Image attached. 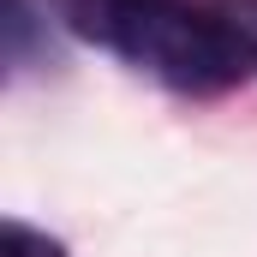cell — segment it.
<instances>
[{"label": "cell", "mask_w": 257, "mask_h": 257, "mask_svg": "<svg viewBox=\"0 0 257 257\" xmlns=\"http://www.w3.org/2000/svg\"><path fill=\"white\" fill-rule=\"evenodd\" d=\"M221 18L233 24V36H239L245 60L257 66V0H227V6H221Z\"/></svg>", "instance_id": "3"}, {"label": "cell", "mask_w": 257, "mask_h": 257, "mask_svg": "<svg viewBox=\"0 0 257 257\" xmlns=\"http://www.w3.org/2000/svg\"><path fill=\"white\" fill-rule=\"evenodd\" d=\"M66 30L114 48L138 72L174 84V90H227L245 78V48L227 18L203 12L192 0H42Z\"/></svg>", "instance_id": "1"}, {"label": "cell", "mask_w": 257, "mask_h": 257, "mask_svg": "<svg viewBox=\"0 0 257 257\" xmlns=\"http://www.w3.org/2000/svg\"><path fill=\"white\" fill-rule=\"evenodd\" d=\"M0 257H66V245H60V239H48L42 227L6 221V233H0Z\"/></svg>", "instance_id": "2"}]
</instances>
